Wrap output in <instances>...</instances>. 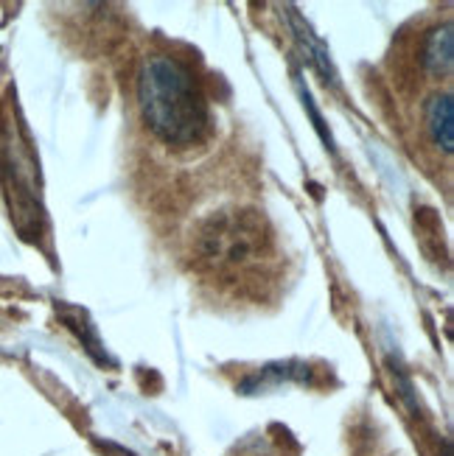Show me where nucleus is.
<instances>
[{
  "instance_id": "f257e3e1",
  "label": "nucleus",
  "mask_w": 454,
  "mask_h": 456,
  "mask_svg": "<svg viewBox=\"0 0 454 456\" xmlns=\"http://www.w3.org/2000/svg\"><path fill=\"white\" fill-rule=\"evenodd\" d=\"M144 124L166 146H194L208 132V102L191 70L174 56H149L137 78Z\"/></svg>"
},
{
  "instance_id": "f03ea898",
  "label": "nucleus",
  "mask_w": 454,
  "mask_h": 456,
  "mask_svg": "<svg viewBox=\"0 0 454 456\" xmlns=\"http://www.w3.org/2000/svg\"><path fill=\"white\" fill-rule=\"evenodd\" d=\"M426 132L432 143L441 146L446 154L454 149V104L449 93H438L426 104Z\"/></svg>"
},
{
  "instance_id": "7ed1b4c3",
  "label": "nucleus",
  "mask_w": 454,
  "mask_h": 456,
  "mask_svg": "<svg viewBox=\"0 0 454 456\" xmlns=\"http://www.w3.org/2000/svg\"><path fill=\"white\" fill-rule=\"evenodd\" d=\"M454 37H451V26H443L438 31H432L426 51H424V65L432 76H449L451 73V56H454Z\"/></svg>"
}]
</instances>
